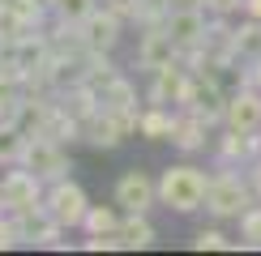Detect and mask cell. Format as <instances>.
Returning <instances> with one entry per match:
<instances>
[{"instance_id": "obj_23", "label": "cell", "mask_w": 261, "mask_h": 256, "mask_svg": "<svg viewBox=\"0 0 261 256\" xmlns=\"http://www.w3.org/2000/svg\"><path fill=\"white\" fill-rule=\"evenodd\" d=\"M9 5L21 13V21H26L30 30H47L51 26V5L47 0H9Z\"/></svg>"}, {"instance_id": "obj_34", "label": "cell", "mask_w": 261, "mask_h": 256, "mask_svg": "<svg viewBox=\"0 0 261 256\" xmlns=\"http://www.w3.org/2000/svg\"><path fill=\"white\" fill-rule=\"evenodd\" d=\"M244 17H257L261 21V0H244Z\"/></svg>"}, {"instance_id": "obj_4", "label": "cell", "mask_w": 261, "mask_h": 256, "mask_svg": "<svg viewBox=\"0 0 261 256\" xmlns=\"http://www.w3.org/2000/svg\"><path fill=\"white\" fill-rule=\"evenodd\" d=\"M21 167H30V171L43 179V184H56V179H69L73 158H69V149H64V141L35 133V137H26V154H21Z\"/></svg>"}, {"instance_id": "obj_7", "label": "cell", "mask_w": 261, "mask_h": 256, "mask_svg": "<svg viewBox=\"0 0 261 256\" xmlns=\"http://www.w3.org/2000/svg\"><path fill=\"white\" fill-rule=\"evenodd\" d=\"M137 115H141V111H137ZM137 115H128V111H103V107H99V115L86 120L82 141H90L94 149H120L124 137L137 133Z\"/></svg>"}, {"instance_id": "obj_33", "label": "cell", "mask_w": 261, "mask_h": 256, "mask_svg": "<svg viewBox=\"0 0 261 256\" xmlns=\"http://www.w3.org/2000/svg\"><path fill=\"white\" fill-rule=\"evenodd\" d=\"M248 184H253V192H257V197H261V158H257L253 167H248Z\"/></svg>"}, {"instance_id": "obj_35", "label": "cell", "mask_w": 261, "mask_h": 256, "mask_svg": "<svg viewBox=\"0 0 261 256\" xmlns=\"http://www.w3.org/2000/svg\"><path fill=\"white\" fill-rule=\"evenodd\" d=\"M171 9H205V0H171Z\"/></svg>"}, {"instance_id": "obj_25", "label": "cell", "mask_w": 261, "mask_h": 256, "mask_svg": "<svg viewBox=\"0 0 261 256\" xmlns=\"http://www.w3.org/2000/svg\"><path fill=\"white\" fill-rule=\"evenodd\" d=\"M193 248L197 252H231V248H240V243H231L219 227H201L197 235H193Z\"/></svg>"}, {"instance_id": "obj_22", "label": "cell", "mask_w": 261, "mask_h": 256, "mask_svg": "<svg viewBox=\"0 0 261 256\" xmlns=\"http://www.w3.org/2000/svg\"><path fill=\"white\" fill-rule=\"evenodd\" d=\"M82 231L86 235H112V231H120V213H116L112 205H90V209H86Z\"/></svg>"}, {"instance_id": "obj_18", "label": "cell", "mask_w": 261, "mask_h": 256, "mask_svg": "<svg viewBox=\"0 0 261 256\" xmlns=\"http://www.w3.org/2000/svg\"><path fill=\"white\" fill-rule=\"evenodd\" d=\"M171 124H176L171 107H154L150 103L146 111L137 115V137H146V141H171Z\"/></svg>"}, {"instance_id": "obj_3", "label": "cell", "mask_w": 261, "mask_h": 256, "mask_svg": "<svg viewBox=\"0 0 261 256\" xmlns=\"http://www.w3.org/2000/svg\"><path fill=\"white\" fill-rule=\"evenodd\" d=\"M180 111H189V115H197V120L205 124H223V111H227V94H223V85L214 73H193L189 69V85H184V94H180Z\"/></svg>"}, {"instance_id": "obj_32", "label": "cell", "mask_w": 261, "mask_h": 256, "mask_svg": "<svg viewBox=\"0 0 261 256\" xmlns=\"http://www.w3.org/2000/svg\"><path fill=\"white\" fill-rule=\"evenodd\" d=\"M240 81H248V85H257V90H261V60H253V64H248Z\"/></svg>"}, {"instance_id": "obj_2", "label": "cell", "mask_w": 261, "mask_h": 256, "mask_svg": "<svg viewBox=\"0 0 261 256\" xmlns=\"http://www.w3.org/2000/svg\"><path fill=\"white\" fill-rule=\"evenodd\" d=\"M240 167H219L210 175V188H205V213L210 218H240L248 205H257V192L248 184V175H236Z\"/></svg>"}, {"instance_id": "obj_19", "label": "cell", "mask_w": 261, "mask_h": 256, "mask_svg": "<svg viewBox=\"0 0 261 256\" xmlns=\"http://www.w3.org/2000/svg\"><path fill=\"white\" fill-rule=\"evenodd\" d=\"M231 43H236V60H244V64L261 60V21L257 17H244L240 26H236Z\"/></svg>"}, {"instance_id": "obj_8", "label": "cell", "mask_w": 261, "mask_h": 256, "mask_svg": "<svg viewBox=\"0 0 261 256\" xmlns=\"http://www.w3.org/2000/svg\"><path fill=\"white\" fill-rule=\"evenodd\" d=\"M124 26H128L124 17H116L112 9H103V5H94L90 13L77 21V35H82V43H86V51H116Z\"/></svg>"}, {"instance_id": "obj_17", "label": "cell", "mask_w": 261, "mask_h": 256, "mask_svg": "<svg viewBox=\"0 0 261 256\" xmlns=\"http://www.w3.org/2000/svg\"><path fill=\"white\" fill-rule=\"evenodd\" d=\"M99 107H103V111H128V115H137V90H133V81H128V77H112L99 90Z\"/></svg>"}, {"instance_id": "obj_36", "label": "cell", "mask_w": 261, "mask_h": 256, "mask_svg": "<svg viewBox=\"0 0 261 256\" xmlns=\"http://www.w3.org/2000/svg\"><path fill=\"white\" fill-rule=\"evenodd\" d=\"M0 213H5V201H0Z\"/></svg>"}, {"instance_id": "obj_11", "label": "cell", "mask_w": 261, "mask_h": 256, "mask_svg": "<svg viewBox=\"0 0 261 256\" xmlns=\"http://www.w3.org/2000/svg\"><path fill=\"white\" fill-rule=\"evenodd\" d=\"M163 30L176 39L180 51H193V47H201L205 30H210V13H205V9H167Z\"/></svg>"}, {"instance_id": "obj_6", "label": "cell", "mask_w": 261, "mask_h": 256, "mask_svg": "<svg viewBox=\"0 0 261 256\" xmlns=\"http://www.w3.org/2000/svg\"><path fill=\"white\" fill-rule=\"evenodd\" d=\"M43 179L35 175L30 167H9L5 175H0V201H5V213H21V209H35L43 205Z\"/></svg>"}, {"instance_id": "obj_20", "label": "cell", "mask_w": 261, "mask_h": 256, "mask_svg": "<svg viewBox=\"0 0 261 256\" xmlns=\"http://www.w3.org/2000/svg\"><path fill=\"white\" fill-rule=\"evenodd\" d=\"M26 154V133L21 124H0V167H17Z\"/></svg>"}, {"instance_id": "obj_26", "label": "cell", "mask_w": 261, "mask_h": 256, "mask_svg": "<svg viewBox=\"0 0 261 256\" xmlns=\"http://www.w3.org/2000/svg\"><path fill=\"white\" fill-rule=\"evenodd\" d=\"M51 5V17H60V21H73V26H77V21L90 13L94 5H99V0H47Z\"/></svg>"}, {"instance_id": "obj_12", "label": "cell", "mask_w": 261, "mask_h": 256, "mask_svg": "<svg viewBox=\"0 0 261 256\" xmlns=\"http://www.w3.org/2000/svg\"><path fill=\"white\" fill-rule=\"evenodd\" d=\"M176 60H180V47H176V39L163 30V21H159V26H141V39H137V69L154 73V69L176 64Z\"/></svg>"}, {"instance_id": "obj_27", "label": "cell", "mask_w": 261, "mask_h": 256, "mask_svg": "<svg viewBox=\"0 0 261 256\" xmlns=\"http://www.w3.org/2000/svg\"><path fill=\"white\" fill-rule=\"evenodd\" d=\"M26 21H21V13H17V9L13 5H0V43H13V39H21V35H26Z\"/></svg>"}, {"instance_id": "obj_21", "label": "cell", "mask_w": 261, "mask_h": 256, "mask_svg": "<svg viewBox=\"0 0 261 256\" xmlns=\"http://www.w3.org/2000/svg\"><path fill=\"white\" fill-rule=\"evenodd\" d=\"M26 103V85L0 77V124H17V111Z\"/></svg>"}, {"instance_id": "obj_31", "label": "cell", "mask_w": 261, "mask_h": 256, "mask_svg": "<svg viewBox=\"0 0 261 256\" xmlns=\"http://www.w3.org/2000/svg\"><path fill=\"white\" fill-rule=\"evenodd\" d=\"M82 248H86V252H112V248H120V235H116V231H112V235H90Z\"/></svg>"}, {"instance_id": "obj_16", "label": "cell", "mask_w": 261, "mask_h": 256, "mask_svg": "<svg viewBox=\"0 0 261 256\" xmlns=\"http://www.w3.org/2000/svg\"><path fill=\"white\" fill-rule=\"evenodd\" d=\"M120 248L124 252H141V248H150V243L159 239V231H154V222L146 218V213H128V218H120Z\"/></svg>"}, {"instance_id": "obj_30", "label": "cell", "mask_w": 261, "mask_h": 256, "mask_svg": "<svg viewBox=\"0 0 261 256\" xmlns=\"http://www.w3.org/2000/svg\"><path fill=\"white\" fill-rule=\"evenodd\" d=\"M205 13H214V17H231V13H244V0H205Z\"/></svg>"}, {"instance_id": "obj_37", "label": "cell", "mask_w": 261, "mask_h": 256, "mask_svg": "<svg viewBox=\"0 0 261 256\" xmlns=\"http://www.w3.org/2000/svg\"><path fill=\"white\" fill-rule=\"evenodd\" d=\"M0 5H9V0H0Z\"/></svg>"}, {"instance_id": "obj_24", "label": "cell", "mask_w": 261, "mask_h": 256, "mask_svg": "<svg viewBox=\"0 0 261 256\" xmlns=\"http://www.w3.org/2000/svg\"><path fill=\"white\" fill-rule=\"evenodd\" d=\"M240 248L261 252V205H248L240 213Z\"/></svg>"}, {"instance_id": "obj_10", "label": "cell", "mask_w": 261, "mask_h": 256, "mask_svg": "<svg viewBox=\"0 0 261 256\" xmlns=\"http://www.w3.org/2000/svg\"><path fill=\"white\" fill-rule=\"evenodd\" d=\"M223 128H236V133H253V128H261V90L257 85L240 81V90L227 94Z\"/></svg>"}, {"instance_id": "obj_28", "label": "cell", "mask_w": 261, "mask_h": 256, "mask_svg": "<svg viewBox=\"0 0 261 256\" xmlns=\"http://www.w3.org/2000/svg\"><path fill=\"white\" fill-rule=\"evenodd\" d=\"M21 227H17V218L13 213H0V252H13V248H21Z\"/></svg>"}, {"instance_id": "obj_29", "label": "cell", "mask_w": 261, "mask_h": 256, "mask_svg": "<svg viewBox=\"0 0 261 256\" xmlns=\"http://www.w3.org/2000/svg\"><path fill=\"white\" fill-rule=\"evenodd\" d=\"M103 9H112L116 17H124L128 26H137V9H141V0H103Z\"/></svg>"}, {"instance_id": "obj_13", "label": "cell", "mask_w": 261, "mask_h": 256, "mask_svg": "<svg viewBox=\"0 0 261 256\" xmlns=\"http://www.w3.org/2000/svg\"><path fill=\"white\" fill-rule=\"evenodd\" d=\"M184 85H189V64H184V60L163 64V69H154V73H150L146 103H154V107H180Z\"/></svg>"}, {"instance_id": "obj_5", "label": "cell", "mask_w": 261, "mask_h": 256, "mask_svg": "<svg viewBox=\"0 0 261 256\" xmlns=\"http://www.w3.org/2000/svg\"><path fill=\"white\" fill-rule=\"evenodd\" d=\"M43 209H47L64 231H82L90 197H86V188L73 184V179H56V184H47V192H43Z\"/></svg>"}, {"instance_id": "obj_14", "label": "cell", "mask_w": 261, "mask_h": 256, "mask_svg": "<svg viewBox=\"0 0 261 256\" xmlns=\"http://www.w3.org/2000/svg\"><path fill=\"white\" fill-rule=\"evenodd\" d=\"M257 158H261V128L253 133L227 128V137L219 141V167H253Z\"/></svg>"}, {"instance_id": "obj_1", "label": "cell", "mask_w": 261, "mask_h": 256, "mask_svg": "<svg viewBox=\"0 0 261 256\" xmlns=\"http://www.w3.org/2000/svg\"><path fill=\"white\" fill-rule=\"evenodd\" d=\"M205 188H210V175L193 163H176L159 175V205L171 213H197L205 209Z\"/></svg>"}, {"instance_id": "obj_15", "label": "cell", "mask_w": 261, "mask_h": 256, "mask_svg": "<svg viewBox=\"0 0 261 256\" xmlns=\"http://www.w3.org/2000/svg\"><path fill=\"white\" fill-rule=\"evenodd\" d=\"M205 133H210V124H205V120L180 111L176 124H171V145H176L180 154H197V149H205Z\"/></svg>"}, {"instance_id": "obj_9", "label": "cell", "mask_w": 261, "mask_h": 256, "mask_svg": "<svg viewBox=\"0 0 261 256\" xmlns=\"http://www.w3.org/2000/svg\"><path fill=\"white\" fill-rule=\"evenodd\" d=\"M116 205L124 213H150L159 205V179H150L146 171L128 167L120 179H116Z\"/></svg>"}]
</instances>
